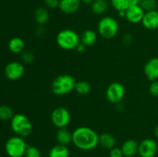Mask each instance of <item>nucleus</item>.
I'll list each match as a JSON object with an SVG mask.
<instances>
[{
    "label": "nucleus",
    "mask_w": 158,
    "mask_h": 157,
    "mask_svg": "<svg viewBox=\"0 0 158 157\" xmlns=\"http://www.w3.org/2000/svg\"><path fill=\"white\" fill-rule=\"evenodd\" d=\"M97 40V34L91 29H86L82 33L80 36V42L87 47L91 46L96 43Z\"/></svg>",
    "instance_id": "nucleus-20"
},
{
    "label": "nucleus",
    "mask_w": 158,
    "mask_h": 157,
    "mask_svg": "<svg viewBox=\"0 0 158 157\" xmlns=\"http://www.w3.org/2000/svg\"><path fill=\"white\" fill-rule=\"evenodd\" d=\"M158 2L157 0H140V6L145 12L156 10Z\"/></svg>",
    "instance_id": "nucleus-25"
},
{
    "label": "nucleus",
    "mask_w": 158,
    "mask_h": 157,
    "mask_svg": "<svg viewBox=\"0 0 158 157\" xmlns=\"http://www.w3.org/2000/svg\"><path fill=\"white\" fill-rule=\"evenodd\" d=\"M157 8H158V6H157Z\"/></svg>",
    "instance_id": "nucleus-37"
},
{
    "label": "nucleus",
    "mask_w": 158,
    "mask_h": 157,
    "mask_svg": "<svg viewBox=\"0 0 158 157\" xmlns=\"http://www.w3.org/2000/svg\"><path fill=\"white\" fill-rule=\"evenodd\" d=\"M28 145L23 137L15 135L6 141L5 149L9 157H23L25 155Z\"/></svg>",
    "instance_id": "nucleus-6"
},
{
    "label": "nucleus",
    "mask_w": 158,
    "mask_h": 157,
    "mask_svg": "<svg viewBox=\"0 0 158 157\" xmlns=\"http://www.w3.org/2000/svg\"><path fill=\"white\" fill-rule=\"evenodd\" d=\"M72 143L81 150H92L99 145V135L91 128L80 126L73 132Z\"/></svg>",
    "instance_id": "nucleus-1"
},
{
    "label": "nucleus",
    "mask_w": 158,
    "mask_h": 157,
    "mask_svg": "<svg viewBox=\"0 0 158 157\" xmlns=\"http://www.w3.org/2000/svg\"><path fill=\"white\" fill-rule=\"evenodd\" d=\"M144 14L145 12L140 6H130L126 10L125 18L129 22L132 24H137L141 22Z\"/></svg>",
    "instance_id": "nucleus-12"
},
{
    "label": "nucleus",
    "mask_w": 158,
    "mask_h": 157,
    "mask_svg": "<svg viewBox=\"0 0 158 157\" xmlns=\"http://www.w3.org/2000/svg\"><path fill=\"white\" fill-rule=\"evenodd\" d=\"M154 135H155V136L158 139V125L156 126L155 129H154Z\"/></svg>",
    "instance_id": "nucleus-35"
},
{
    "label": "nucleus",
    "mask_w": 158,
    "mask_h": 157,
    "mask_svg": "<svg viewBox=\"0 0 158 157\" xmlns=\"http://www.w3.org/2000/svg\"><path fill=\"white\" fill-rule=\"evenodd\" d=\"M25 157H41V152L40 149L34 146H29L26 148L25 152Z\"/></svg>",
    "instance_id": "nucleus-27"
},
{
    "label": "nucleus",
    "mask_w": 158,
    "mask_h": 157,
    "mask_svg": "<svg viewBox=\"0 0 158 157\" xmlns=\"http://www.w3.org/2000/svg\"><path fill=\"white\" fill-rule=\"evenodd\" d=\"M111 6L117 12L126 11L130 7L128 0H110Z\"/></svg>",
    "instance_id": "nucleus-26"
},
{
    "label": "nucleus",
    "mask_w": 158,
    "mask_h": 157,
    "mask_svg": "<svg viewBox=\"0 0 158 157\" xmlns=\"http://www.w3.org/2000/svg\"><path fill=\"white\" fill-rule=\"evenodd\" d=\"M149 92L153 96L158 97V79L153 81L150 85Z\"/></svg>",
    "instance_id": "nucleus-29"
},
{
    "label": "nucleus",
    "mask_w": 158,
    "mask_h": 157,
    "mask_svg": "<svg viewBox=\"0 0 158 157\" xmlns=\"http://www.w3.org/2000/svg\"><path fill=\"white\" fill-rule=\"evenodd\" d=\"M10 124L12 130L18 136L25 138L32 133V123L30 119L23 114H15L11 119Z\"/></svg>",
    "instance_id": "nucleus-4"
},
{
    "label": "nucleus",
    "mask_w": 158,
    "mask_h": 157,
    "mask_svg": "<svg viewBox=\"0 0 158 157\" xmlns=\"http://www.w3.org/2000/svg\"><path fill=\"white\" fill-rule=\"evenodd\" d=\"M109 4L106 0H94L91 3V10L96 15H103L107 11Z\"/></svg>",
    "instance_id": "nucleus-21"
},
{
    "label": "nucleus",
    "mask_w": 158,
    "mask_h": 157,
    "mask_svg": "<svg viewBox=\"0 0 158 157\" xmlns=\"http://www.w3.org/2000/svg\"><path fill=\"white\" fill-rule=\"evenodd\" d=\"M81 2H83V3H86V4H91L94 0H80Z\"/></svg>",
    "instance_id": "nucleus-34"
},
{
    "label": "nucleus",
    "mask_w": 158,
    "mask_h": 157,
    "mask_svg": "<svg viewBox=\"0 0 158 157\" xmlns=\"http://www.w3.org/2000/svg\"><path fill=\"white\" fill-rule=\"evenodd\" d=\"M157 30H158V29H157Z\"/></svg>",
    "instance_id": "nucleus-38"
},
{
    "label": "nucleus",
    "mask_w": 158,
    "mask_h": 157,
    "mask_svg": "<svg viewBox=\"0 0 158 157\" xmlns=\"http://www.w3.org/2000/svg\"><path fill=\"white\" fill-rule=\"evenodd\" d=\"M69 150L67 146L58 144L51 148L49 157H69Z\"/></svg>",
    "instance_id": "nucleus-22"
},
{
    "label": "nucleus",
    "mask_w": 158,
    "mask_h": 157,
    "mask_svg": "<svg viewBox=\"0 0 158 157\" xmlns=\"http://www.w3.org/2000/svg\"><path fill=\"white\" fill-rule=\"evenodd\" d=\"M86 46H85V45H83V43L80 42V44L77 46L76 50H77L78 52H80V53H83V52H84L85 51H86Z\"/></svg>",
    "instance_id": "nucleus-32"
},
{
    "label": "nucleus",
    "mask_w": 158,
    "mask_h": 157,
    "mask_svg": "<svg viewBox=\"0 0 158 157\" xmlns=\"http://www.w3.org/2000/svg\"><path fill=\"white\" fill-rule=\"evenodd\" d=\"M139 143L134 139H127L121 146L123 155L126 157H133L138 153Z\"/></svg>",
    "instance_id": "nucleus-15"
},
{
    "label": "nucleus",
    "mask_w": 158,
    "mask_h": 157,
    "mask_svg": "<svg viewBox=\"0 0 158 157\" xmlns=\"http://www.w3.org/2000/svg\"><path fill=\"white\" fill-rule=\"evenodd\" d=\"M144 75L150 81L158 79V57L150 58L143 67Z\"/></svg>",
    "instance_id": "nucleus-11"
},
{
    "label": "nucleus",
    "mask_w": 158,
    "mask_h": 157,
    "mask_svg": "<svg viewBox=\"0 0 158 157\" xmlns=\"http://www.w3.org/2000/svg\"><path fill=\"white\" fill-rule=\"evenodd\" d=\"M76 92L80 95H87L91 91V86L88 82L82 80L76 83L75 89Z\"/></svg>",
    "instance_id": "nucleus-23"
},
{
    "label": "nucleus",
    "mask_w": 158,
    "mask_h": 157,
    "mask_svg": "<svg viewBox=\"0 0 158 157\" xmlns=\"http://www.w3.org/2000/svg\"><path fill=\"white\" fill-rule=\"evenodd\" d=\"M123 157H126V156H123Z\"/></svg>",
    "instance_id": "nucleus-36"
},
{
    "label": "nucleus",
    "mask_w": 158,
    "mask_h": 157,
    "mask_svg": "<svg viewBox=\"0 0 158 157\" xmlns=\"http://www.w3.org/2000/svg\"><path fill=\"white\" fill-rule=\"evenodd\" d=\"M56 137L59 144L67 146L73 141V132L66 128H60L57 130Z\"/></svg>",
    "instance_id": "nucleus-16"
},
{
    "label": "nucleus",
    "mask_w": 158,
    "mask_h": 157,
    "mask_svg": "<svg viewBox=\"0 0 158 157\" xmlns=\"http://www.w3.org/2000/svg\"><path fill=\"white\" fill-rule=\"evenodd\" d=\"M129 2L130 6H140V0H128Z\"/></svg>",
    "instance_id": "nucleus-33"
},
{
    "label": "nucleus",
    "mask_w": 158,
    "mask_h": 157,
    "mask_svg": "<svg viewBox=\"0 0 158 157\" xmlns=\"http://www.w3.org/2000/svg\"><path fill=\"white\" fill-rule=\"evenodd\" d=\"M4 72L6 78L12 81H15L23 76L25 68L19 62H10L6 66Z\"/></svg>",
    "instance_id": "nucleus-10"
},
{
    "label": "nucleus",
    "mask_w": 158,
    "mask_h": 157,
    "mask_svg": "<svg viewBox=\"0 0 158 157\" xmlns=\"http://www.w3.org/2000/svg\"><path fill=\"white\" fill-rule=\"evenodd\" d=\"M9 49L12 53H22L25 50V42L19 37H13L9 42Z\"/></svg>",
    "instance_id": "nucleus-19"
},
{
    "label": "nucleus",
    "mask_w": 158,
    "mask_h": 157,
    "mask_svg": "<svg viewBox=\"0 0 158 157\" xmlns=\"http://www.w3.org/2000/svg\"><path fill=\"white\" fill-rule=\"evenodd\" d=\"M56 43L60 48L64 50L70 51L77 49L80 43V37L76 31L65 29L59 32L56 35Z\"/></svg>",
    "instance_id": "nucleus-3"
},
{
    "label": "nucleus",
    "mask_w": 158,
    "mask_h": 157,
    "mask_svg": "<svg viewBox=\"0 0 158 157\" xmlns=\"http://www.w3.org/2000/svg\"><path fill=\"white\" fill-rule=\"evenodd\" d=\"M80 0H60L59 9L65 14H73L80 9Z\"/></svg>",
    "instance_id": "nucleus-14"
},
{
    "label": "nucleus",
    "mask_w": 158,
    "mask_h": 157,
    "mask_svg": "<svg viewBox=\"0 0 158 157\" xmlns=\"http://www.w3.org/2000/svg\"><path fill=\"white\" fill-rule=\"evenodd\" d=\"M44 3L46 7L49 9H56L57 7L59 8L60 0H44Z\"/></svg>",
    "instance_id": "nucleus-31"
},
{
    "label": "nucleus",
    "mask_w": 158,
    "mask_h": 157,
    "mask_svg": "<svg viewBox=\"0 0 158 157\" xmlns=\"http://www.w3.org/2000/svg\"><path fill=\"white\" fill-rule=\"evenodd\" d=\"M71 121V115L66 108L57 107L52 110L51 113V122L58 129L66 128Z\"/></svg>",
    "instance_id": "nucleus-7"
},
{
    "label": "nucleus",
    "mask_w": 158,
    "mask_h": 157,
    "mask_svg": "<svg viewBox=\"0 0 158 157\" xmlns=\"http://www.w3.org/2000/svg\"><path fill=\"white\" fill-rule=\"evenodd\" d=\"M99 144L106 149H111L115 147L116 139L112 134L104 132L99 135Z\"/></svg>",
    "instance_id": "nucleus-17"
},
{
    "label": "nucleus",
    "mask_w": 158,
    "mask_h": 157,
    "mask_svg": "<svg viewBox=\"0 0 158 157\" xmlns=\"http://www.w3.org/2000/svg\"><path fill=\"white\" fill-rule=\"evenodd\" d=\"M98 32L102 38L106 39L113 38L117 35L119 24L117 20L110 16L103 17L97 25Z\"/></svg>",
    "instance_id": "nucleus-5"
},
{
    "label": "nucleus",
    "mask_w": 158,
    "mask_h": 157,
    "mask_svg": "<svg viewBox=\"0 0 158 157\" xmlns=\"http://www.w3.org/2000/svg\"><path fill=\"white\" fill-rule=\"evenodd\" d=\"M76 80L73 76L63 74L56 77L51 84L52 92L56 95H63L69 93L75 89Z\"/></svg>",
    "instance_id": "nucleus-2"
},
{
    "label": "nucleus",
    "mask_w": 158,
    "mask_h": 157,
    "mask_svg": "<svg viewBox=\"0 0 158 157\" xmlns=\"http://www.w3.org/2000/svg\"><path fill=\"white\" fill-rule=\"evenodd\" d=\"M110 157H123V152L121 148L114 147L110 149Z\"/></svg>",
    "instance_id": "nucleus-30"
},
{
    "label": "nucleus",
    "mask_w": 158,
    "mask_h": 157,
    "mask_svg": "<svg viewBox=\"0 0 158 157\" xmlns=\"http://www.w3.org/2000/svg\"><path fill=\"white\" fill-rule=\"evenodd\" d=\"M15 115L12 108L9 106L2 105L0 106V120L8 121L11 120L13 115Z\"/></svg>",
    "instance_id": "nucleus-24"
},
{
    "label": "nucleus",
    "mask_w": 158,
    "mask_h": 157,
    "mask_svg": "<svg viewBox=\"0 0 158 157\" xmlns=\"http://www.w3.org/2000/svg\"><path fill=\"white\" fill-rule=\"evenodd\" d=\"M125 88L123 84L114 82L108 86L106 90V96L108 101L113 104L120 103L124 98Z\"/></svg>",
    "instance_id": "nucleus-8"
},
{
    "label": "nucleus",
    "mask_w": 158,
    "mask_h": 157,
    "mask_svg": "<svg viewBox=\"0 0 158 157\" xmlns=\"http://www.w3.org/2000/svg\"><path fill=\"white\" fill-rule=\"evenodd\" d=\"M21 58L26 63H31L35 59V55L30 50H24L21 53Z\"/></svg>",
    "instance_id": "nucleus-28"
},
{
    "label": "nucleus",
    "mask_w": 158,
    "mask_h": 157,
    "mask_svg": "<svg viewBox=\"0 0 158 157\" xmlns=\"http://www.w3.org/2000/svg\"><path fill=\"white\" fill-rule=\"evenodd\" d=\"M34 18L35 22L40 26L46 25L49 22V13L47 9L43 7L37 8L34 12Z\"/></svg>",
    "instance_id": "nucleus-18"
},
{
    "label": "nucleus",
    "mask_w": 158,
    "mask_h": 157,
    "mask_svg": "<svg viewBox=\"0 0 158 157\" xmlns=\"http://www.w3.org/2000/svg\"><path fill=\"white\" fill-rule=\"evenodd\" d=\"M158 145L153 139H145L139 143L138 154L140 157H154L157 152Z\"/></svg>",
    "instance_id": "nucleus-9"
},
{
    "label": "nucleus",
    "mask_w": 158,
    "mask_h": 157,
    "mask_svg": "<svg viewBox=\"0 0 158 157\" xmlns=\"http://www.w3.org/2000/svg\"><path fill=\"white\" fill-rule=\"evenodd\" d=\"M142 24L145 29L148 30H154L158 29V11L153 10L145 12Z\"/></svg>",
    "instance_id": "nucleus-13"
}]
</instances>
